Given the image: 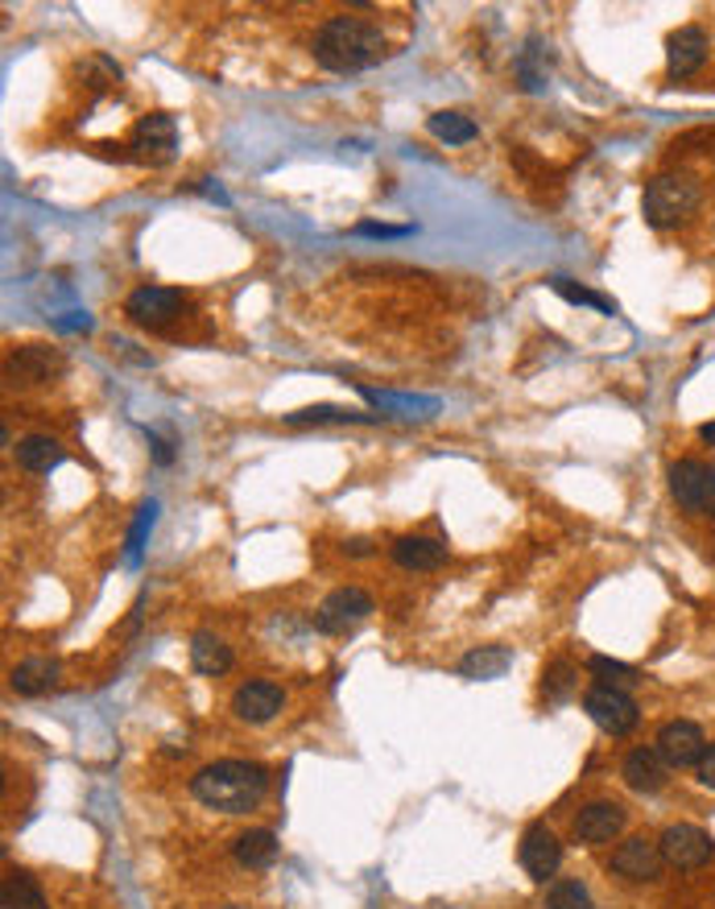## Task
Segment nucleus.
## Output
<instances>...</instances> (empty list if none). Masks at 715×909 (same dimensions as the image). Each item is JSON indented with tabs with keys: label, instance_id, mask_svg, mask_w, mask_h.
<instances>
[{
	"label": "nucleus",
	"instance_id": "obj_17",
	"mask_svg": "<svg viewBox=\"0 0 715 909\" xmlns=\"http://www.w3.org/2000/svg\"><path fill=\"white\" fill-rule=\"evenodd\" d=\"M666 773H670V765L662 761L658 749H632V753L625 756V765H620L625 786L637 789V794H658V789L666 786Z\"/></svg>",
	"mask_w": 715,
	"mask_h": 909
},
{
	"label": "nucleus",
	"instance_id": "obj_9",
	"mask_svg": "<svg viewBox=\"0 0 715 909\" xmlns=\"http://www.w3.org/2000/svg\"><path fill=\"white\" fill-rule=\"evenodd\" d=\"M133 157L136 162H150V166H166L178 149V124L166 112H154L133 129Z\"/></svg>",
	"mask_w": 715,
	"mask_h": 909
},
{
	"label": "nucleus",
	"instance_id": "obj_11",
	"mask_svg": "<svg viewBox=\"0 0 715 909\" xmlns=\"http://www.w3.org/2000/svg\"><path fill=\"white\" fill-rule=\"evenodd\" d=\"M517 856H521V868L529 873V880H550L562 864V843L546 823H529Z\"/></svg>",
	"mask_w": 715,
	"mask_h": 909
},
{
	"label": "nucleus",
	"instance_id": "obj_18",
	"mask_svg": "<svg viewBox=\"0 0 715 909\" xmlns=\"http://www.w3.org/2000/svg\"><path fill=\"white\" fill-rule=\"evenodd\" d=\"M393 563L406 566V570H439V566L447 563V546L435 542V537L409 533V537H397V542H393Z\"/></svg>",
	"mask_w": 715,
	"mask_h": 909
},
{
	"label": "nucleus",
	"instance_id": "obj_16",
	"mask_svg": "<svg viewBox=\"0 0 715 909\" xmlns=\"http://www.w3.org/2000/svg\"><path fill=\"white\" fill-rule=\"evenodd\" d=\"M703 63H707V34H703V30L686 25L679 34H670V46H666L670 79H686V75H695Z\"/></svg>",
	"mask_w": 715,
	"mask_h": 909
},
{
	"label": "nucleus",
	"instance_id": "obj_36",
	"mask_svg": "<svg viewBox=\"0 0 715 909\" xmlns=\"http://www.w3.org/2000/svg\"><path fill=\"white\" fill-rule=\"evenodd\" d=\"M343 550H348V554H356V558H360V554H369V550H373V546H369L364 537H352V542H348V546H343Z\"/></svg>",
	"mask_w": 715,
	"mask_h": 909
},
{
	"label": "nucleus",
	"instance_id": "obj_12",
	"mask_svg": "<svg viewBox=\"0 0 715 909\" xmlns=\"http://www.w3.org/2000/svg\"><path fill=\"white\" fill-rule=\"evenodd\" d=\"M625 807L620 802H608V798H596L575 814V840L587 843V847H600V843H613L620 831H625Z\"/></svg>",
	"mask_w": 715,
	"mask_h": 909
},
{
	"label": "nucleus",
	"instance_id": "obj_13",
	"mask_svg": "<svg viewBox=\"0 0 715 909\" xmlns=\"http://www.w3.org/2000/svg\"><path fill=\"white\" fill-rule=\"evenodd\" d=\"M653 749L662 753V761L670 769H691V765H698V756L707 753V740H703V732H698L691 720H674L658 732V744H653Z\"/></svg>",
	"mask_w": 715,
	"mask_h": 909
},
{
	"label": "nucleus",
	"instance_id": "obj_22",
	"mask_svg": "<svg viewBox=\"0 0 715 909\" xmlns=\"http://www.w3.org/2000/svg\"><path fill=\"white\" fill-rule=\"evenodd\" d=\"M13 451H18V464L25 467V472H34V476H51L54 467L63 464V446L54 443L51 434H30V439H21Z\"/></svg>",
	"mask_w": 715,
	"mask_h": 909
},
{
	"label": "nucleus",
	"instance_id": "obj_32",
	"mask_svg": "<svg viewBox=\"0 0 715 909\" xmlns=\"http://www.w3.org/2000/svg\"><path fill=\"white\" fill-rule=\"evenodd\" d=\"M695 777H698V786L703 789H715V744H707V753L698 756Z\"/></svg>",
	"mask_w": 715,
	"mask_h": 909
},
{
	"label": "nucleus",
	"instance_id": "obj_2",
	"mask_svg": "<svg viewBox=\"0 0 715 909\" xmlns=\"http://www.w3.org/2000/svg\"><path fill=\"white\" fill-rule=\"evenodd\" d=\"M385 58V34L364 18H331L315 34V63L336 75H356Z\"/></svg>",
	"mask_w": 715,
	"mask_h": 909
},
{
	"label": "nucleus",
	"instance_id": "obj_5",
	"mask_svg": "<svg viewBox=\"0 0 715 909\" xmlns=\"http://www.w3.org/2000/svg\"><path fill=\"white\" fill-rule=\"evenodd\" d=\"M670 492L686 513H715V467L698 459H679L670 467Z\"/></svg>",
	"mask_w": 715,
	"mask_h": 909
},
{
	"label": "nucleus",
	"instance_id": "obj_21",
	"mask_svg": "<svg viewBox=\"0 0 715 909\" xmlns=\"http://www.w3.org/2000/svg\"><path fill=\"white\" fill-rule=\"evenodd\" d=\"M190 666L204 678H220L223 669H232V650L216 633H195L190 636Z\"/></svg>",
	"mask_w": 715,
	"mask_h": 909
},
{
	"label": "nucleus",
	"instance_id": "obj_35",
	"mask_svg": "<svg viewBox=\"0 0 715 909\" xmlns=\"http://www.w3.org/2000/svg\"><path fill=\"white\" fill-rule=\"evenodd\" d=\"M150 446H154V459H157V464H174V451H170V443H166L162 434H150Z\"/></svg>",
	"mask_w": 715,
	"mask_h": 909
},
{
	"label": "nucleus",
	"instance_id": "obj_8",
	"mask_svg": "<svg viewBox=\"0 0 715 909\" xmlns=\"http://www.w3.org/2000/svg\"><path fill=\"white\" fill-rule=\"evenodd\" d=\"M608 868H613L620 880H629V885H649V880H658V876H662L666 856L653 840H646V835H632V840H625L613 852Z\"/></svg>",
	"mask_w": 715,
	"mask_h": 909
},
{
	"label": "nucleus",
	"instance_id": "obj_30",
	"mask_svg": "<svg viewBox=\"0 0 715 909\" xmlns=\"http://www.w3.org/2000/svg\"><path fill=\"white\" fill-rule=\"evenodd\" d=\"M550 286H554V293H562L566 302H580V307H596V310H604V314H616V302H613V298H600V293L583 290V286H575L571 277H554Z\"/></svg>",
	"mask_w": 715,
	"mask_h": 909
},
{
	"label": "nucleus",
	"instance_id": "obj_27",
	"mask_svg": "<svg viewBox=\"0 0 715 909\" xmlns=\"http://www.w3.org/2000/svg\"><path fill=\"white\" fill-rule=\"evenodd\" d=\"M575 666L571 662H550L542 674V695L546 703H562V699H571V690H575Z\"/></svg>",
	"mask_w": 715,
	"mask_h": 909
},
{
	"label": "nucleus",
	"instance_id": "obj_34",
	"mask_svg": "<svg viewBox=\"0 0 715 909\" xmlns=\"http://www.w3.org/2000/svg\"><path fill=\"white\" fill-rule=\"evenodd\" d=\"M54 326H58V331H91V319H87L84 310H70V319H54Z\"/></svg>",
	"mask_w": 715,
	"mask_h": 909
},
{
	"label": "nucleus",
	"instance_id": "obj_15",
	"mask_svg": "<svg viewBox=\"0 0 715 909\" xmlns=\"http://www.w3.org/2000/svg\"><path fill=\"white\" fill-rule=\"evenodd\" d=\"M58 368H63V356H58V347H46V344H25L9 356V377L18 380V385H42V380H51Z\"/></svg>",
	"mask_w": 715,
	"mask_h": 909
},
{
	"label": "nucleus",
	"instance_id": "obj_14",
	"mask_svg": "<svg viewBox=\"0 0 715 909\" xmlns=\"http://www.w3.org/2000/svg\"><path fill=\"white\" fill-rule=\"evenodd\" d=\"M282 703H286L282 687H277V683H265V678H253V683L237 687V695H232V711H237V720L244 723H270L273 716L282 711Z\"/></svg>",
	"mask_w": 715,
	"mask_h": 909
},
{
	"label": "nucleus",
	"instance_id": "obj_31",
	"mask_svg": "<svg viewBox=\"0 0 715 909\" xmlns=\"http://www.w3.org/2000/svg\"><path fill=\"white\" fill-rule=\"evenodd\" d=\"M587 666H592V674H596L600 683H608V687H629V683H637V669L616 662V657H592Z\"/></svg>",
	"mask_w": 715,
	"mask_h": 909
},
{
	"label": "nucleus",
	"instance_id": "obj_19",
	"mask_svg": "<svg viewBox=\"0 0 715 909\" xmlns=\"http://www.w3.org/2000/svg\"><path fill=\"white\" fill-rule=\"evenodd\" d=\"M58 683V662L54 657H25L21 666H13V674H9V687L18 690V695H25V699H37V695H46V690Z\"/></svg>",
	"mask_w": 715,
	"mask_h": 909
},
{
	"label": "nucleus",
	"instance_id": "obj_7",
	"mask_svg": "<svg viewBox=\"0 0 715 909\" xmlns=\"http://www.w3.org/2000/svg\"><path fill=\"white\" fill-rule=\"evenodd\" d=\"M658 847H662L666 864H670V868H682V873H695V868H703V864L715 856L712 835H707V831H698V827H691V823L666 827Z\"/></svg>",
	"mask_w": 715,
	"mask_h": 909
},
{
	"label": "nucleus",
	"instance_id": "obj_33",
	"mask_svg": "<svg viewBox=\"0 0 715 909\" xmlns=\"http://www.w3.org/2000/svg\"><path fill=\"white\" fill-rule=\"evenodd\" d=\"M360 236H406L409 228H389V223H360Z\"/></svg>",
	"mask_w": 715,
	"mask_h": 909
},
{
	"label": "nucleus",
	"instance_id": "obj_26",
	"mask_svg": "<svg viewBox=\"0 0 715 909\" xmlns=\"http://www.w3.org/2000/svg\"><path fill=\"white\" fill-rule=\"evenodd\" d=\"M426 129H430V137H439L443 145H468V141L480 137L476 121L463 117V112H435V117L426 121Z\"/></svg>",
	"mask_w": 715,
	"mask_h": 909
},
{
	"label": "nucleus",
	"instance_id": "obj_20",
	"mask_svg": "<svg viewBox=\"0 0 715 909\" xmlns=\"http://www.w3.org/2000/svg\"><path fill=\"white\" fill-rule=\"evenodd\" d=\"M513 666V650L505 645H476L472 653H463L460 674L463 678H476V683H493L505 669Z\"/></svg>",
	"mask_w": 715,
	"mask_h": 909
},
{
	"label": "nucleus",
	"instance_id": "obj_4",
	"mask_svg": "<svg viewBox=\"0 0 715 909\" xmlns=\"http://www.w3.org/2000/svg\"><path fill=\"white\" fill-rule=\"evenodd\" d=\"M583 711L608 732V736H629L641 711L632 703V695L625 687H608V683H596V687L583 695Z\"/></svg>",
	"mask_w": 715,
	"mask_h": 909
},
{
	"label": "nucleus",
	"instance_id": "obj_23",
	"mask_svg": "<svg viewBox=\"0 0 715 909\" xmlns=\"http://www.w3.org/2000/svg\"><path fill=\"white\" fill-rule=\"evenodd\" d=\"M232 856H237V864H244V868H270L273 860H277V835L265 831V827H253V831L237 835Z\"/></svg>",
	"mask_w": 715,
	"mask_h": 909
},
{
	"label": "nucleus",
	"instance_id": "obj_37",
	"mask_svg": "<svg viewBox=\"0 0 715 909\" xmlns=\"http://www.w3.org/2000/svg\"><path fill=\"white\" fill-rule=\"evenodd\" d=\"M698 439L707 446H715V422H707V426H698Z\"/></svg>",
	"mask_w": 715,
	"mask_h": 909
},
{
	"label": "nucleus",
	"instance_id": "obj_28",
	"mask_svg": "<svg viewBox=\"0 0 715 909\" xmlns=\"http://www.w3.org/2000/svg\"><path fill=\"white\" fill-rule=\"evenodd\" d=\"M546 909H596L592 906V893L583 889L580 880H554L546 889Z\"/></svg>",
	"mask_w": 715,
	"mask_h": 909
},
{
	"label": "nucleus",
	"instance_id": "obj_24",
	"mask_svg": "<svg viewBox=\"0 0 715 909\" xmlns=\"http://www.w3.org/2000/svg\"><path fill=\"white\" fill-rule=\"evenodd\" d=\"M0 909H46V893L30 873H9L0 885Z\"/></svg>",
	"mask_w": 715,
	"mask_h": 909
},
{
	"label": "nucleus",
	"instance_id": "obj_3",
	"mask_svg": "<svg viewBox=\"0 0 715 909\" xmlns=\"http://www.w3.org/2000/svg\"><path fill=\"white\" fill-rule=\"evenodd\" d=\"M698 199H703V190L691 174H658V178H649L641 211L653 228H679L686 215H695Z\"/></svg>",
	"mask_w": 715,
	"mask_h": 909
},
{
	"label": "nucleus",
	"instance_id": "obj_29",
	"mask_svg": "<svg viewBox=\"0 0 715 909\" xmlns=\"http://www.w3.org/2000/svg\"><path fill=\"white\" fill-rule=\"evenodd\" d=\"M154 517H157V505L150 500V505H141L133 517V530H129V546H124V558L129 563H141V550H145V537H150V530H154Z\"/></svg>",
	"mask_w": 715,
	"mask_h": 909
},
{
	"label": "nucleus",
	"instance_id": "obj_1",
	"mask_svg": "<svg viewBox=\"0 0 715 909\" xmlns=\"http://www.w3.org/2000/svg\"><path fill=\"white\" fill-rule=\"evenodd\" d=\"M270 789V773L261 769L256 761H216L190 777V794L211 810L223 814H249L261 807Z\"/></svg>",
	"mask_w": 715,
	"mask_h": 909
},
{
	"label": "nucleus",
	"instance_id": "obj_6",
	"mask_svg": "<svg viewBox=\"0 0 715 909\" xmlns=\"http://www.w3.org/2000/svg\"><path fill=\"white\" fill-rule=\"evenodd\" d=\"M369 617H373V596H369L364 587H340V591H331V596L319 603L315 629H319V633H348V629H356L360 620Z\"/></svg>",
	"mask_w": 715,
	"mask_h": 909
},
{
	"label": "nucleus",
	"instance_id": "obj_10",
	"mask_svg": "<svg viewBox=\"0 0 715 909\" xmlns=\"http://www.w3.org/2000/svg\"><path fill=\"white\" fill-rule=\"evenodd\" d=\"M124 314L141 326H170L178 314H183V293L166 290V286H141V290L129 293L124 302Z\"/></svg>",
	"mask_w": 715,
	"mask_h": 909
},
{
	"label": "nucleus",
	"instance_id": "obj_25",
	"mask_svg": "<svg viewBox=\"0 0 715 909\" xmlns=\"http://www.w3.org/2000/svg\"><path fill=\"white\" fill-rule=\"evenodd\" d=\"M327 422H376V413H360L348 406H307L286 413V426H327Z\"/></svg>",
	"mask_w": 715,
	"mask_h": 909
}]
</instances>
